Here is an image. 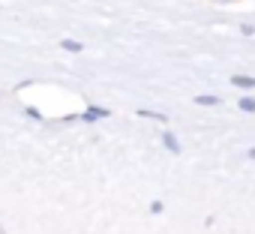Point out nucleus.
Listing matches in <instances>:
<instances>
[{"instance_id": "obj_1", "label": "nucleus", "mask_w": 255, "mask_h": 234, "mask_svg": "<svg viewBox=\"0 0 255 234\" xmlns=\"http://www.w3.org/2000/svg\"><path fill=\"white\" fill-rule=\"evenodd\" d=\"M231 81H234L237 87H255V78H252V75H234Z\"/></svg>"}, {"instance_id": "obj_2", "label": "nucleus", "mask_w": 255, "mask_h": 234, "mask_svg": "<svg viewBox=\"0 0 255 234\" xmlns=\"http://www.w3.org/2000/svg\"><path fill=\"white\" fill-rule=\"evenodd\" d=\"M240 108H243V111H255V99H252V96H243V99H240Z\"/></svg>"}, {"instance_id": "obj_4", "label": "nucleus", "mask_w": 255, "mask_h": 234, "mask_svg": "<svg viewBox=\"0 0 255 234\" xmlns=\"http://www.w3.org/2000/svg\"><path fill=\"white\" fill-rule=\"evenodd\" d=\"M63 48H66V51H81V42H72V39H66V42H63Z\"/></svg>"}, {"instance_id": "obj_5", "label": "nucleus", "mask_w": 255, "mask_h": 234, "mask_svg": "<svg viewBox=\"0 0 255 234\" xmlns=\"http://www.w3.org/2000/svg\"><path fill=\"white\" fill-rule=\"evenodd\" d=\"M165 144H168V147H171L174 153H180V147H177V141H174V135H168V132H165Z\"/></svg>"}, {"instance_id": "obj_3", "label": "nucleus", "mask_w": 255, "mask_h": 234, "mask_svg": "<svg viewBox=\"0 0 255 234\" xmlns=\"http://www.w3.org/2000/svg\"><path fill=\"white\" fill-rule=\"evenodd\" d=\"M195 102H198V105H219V99H216V96H198Z\"/></svg>"}, {"instance_id": "obj_6", "label": "nucleus", "mask_w": 255, "mask_h": 234, "mask_svg": "<svg viewBox=\"0 0 255 234\" xmlns=\"http://www.w3.org/2000/svg\"><path fill=\"white\" fill-rule=\"evenodd\" d=\"M213 3H237V0H213Z\"/></svg>"}]
</instances>
